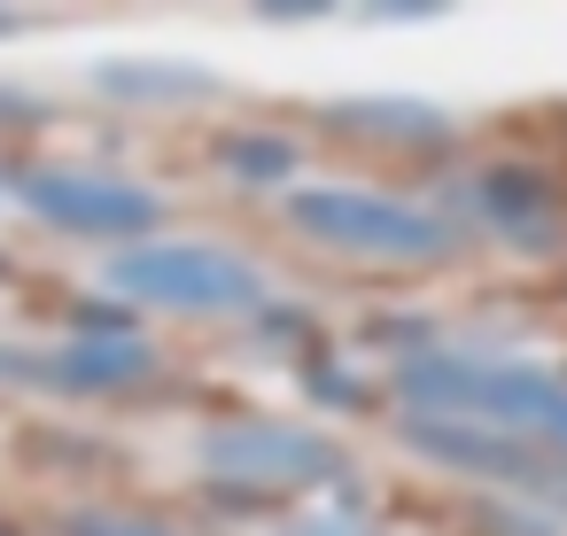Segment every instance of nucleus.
Returning <instances> with one entry per match:
<instances>
[{"mask_svg": "<svg viewBox=\"0 0 567 536\" xmlns=\"http://www.w3.org/2000/svg\"><path fill=\"white\" fill-rule=\"evenodd\" d=\"M311 226H327V234H358V241H404V249H427L435 241V226H420V218H404V210H365V203H311Z\"/></svg>", "mask_w": 567, "mask_h": 536, "instance_id": "nucleus-1", "label": "nucleus"}]
</instances>
